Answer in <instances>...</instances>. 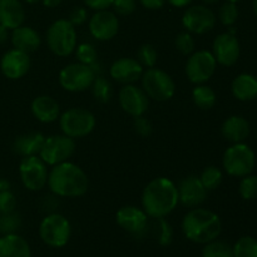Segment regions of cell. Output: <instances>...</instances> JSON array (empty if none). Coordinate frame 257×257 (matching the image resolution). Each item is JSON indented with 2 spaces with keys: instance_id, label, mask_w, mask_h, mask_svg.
I'll return each mask as SVG.
<instances>
[{
  "instance_id": "cell-1",
  "label": "cell",
  "mask_w": 257,
  "mask_h": 257,
  "mask_svg": "<svg viewBox=\"0 0 257 257\" xmlns=\"http://www.w3.org/2000/svg\"><path fill=\"white\" fill-rule=\"evenodd\" d=\"M141 203L150 218H166L180 203L177 185L167 177L153 178L143 188Z\"/></svg>"
},
{
  "instance_id": "cell-2",
  "label": "cell",
  "mask_w": 257,
  "mask_h": 257,
  "mask_svg": "<svg viewBox=\"0 0 257 257\" xmlns=\"http://www.w3.org/2000/svg\"><path fill=\"white\" fill-rule=\"evenodd\" d=\"M47 186L57 197L77 198L88 192L89 178L82 167L67 161L52 166L48 173Z\"/></svg>"
},
{
  "instance_id": "cell-3",
  "label": "cell",
  "mask_w": 257,
  "mask_h": 257,
  "mask_svg": "<svg viewBox=\"0 0 257 257\" xmlns=\"http://www.w3.org/2000/svg\"><path fill=\"white\" fill-rule=\"evenodd\" d=\"M181 227L188 241L206 245L217 240L222 231V222L220 216L213 211L195 207L186 213Z\"/></svg>"
},
{
  "instance_id": "cell-4",
  "label": "cell",
  "mask_w": 257,
  "mask_h": 257,
  "mask_svg": "<svg viewBox=\"0 0 257 257\" xmlns=\"http://www.w3.org/2000/svg\"><path fill=\"white\" fill-rule=\"evenodd\" d=\"M47 45L57 57H68L78 45L77 29L68 19H57L49 25L45 34Z\"/></svg>"
},
{
  "instance_id": "cell-5",
  "label": "cell",
  "mask_w": 257,
  "mask_h": 257,
  "mask_svg": "<svg viewBox=\"0 0 257 257\" xmlns=\"http://www.w3.org/2000/svg\"><path fill=\"white\" fill-rule=\"evenodd\" d=\"M222 166L227 175L242 178L252 173L256 166V155L246 143H233L223 153Z\"/></svg>"
},
{
  "instance_id": "cell-6",
  "label": "cell",
  "mask_w": 257,
  "mask_h": 257,
  "mask_svg": "<svg viewBox=\"0 0 257 257\" xmlns=\"http://www.w3.org/2000/svg\"><path fill=\"white\" fill-rule=\"evenodd\" d=\"M40 240L53 248H62L69 242L72 226L69 220L62 213H48L39 225Z\"/></svg>"
},
{
  "instance_id": "cell-7",
  "label": "cell",
  "mask_w": 257,
  "mask_h": 257,
  "mask_svg": "<svg viewBox=\"0 0 257 257\" xmlns=\"http://www.w3.org/2000/svg\"><path fill=\"white\" fill-rule=\"evenodd\" d=\"M142 89L150 99L156 102H167L172 99L176 93V84L173 78L157 67L148 68L143 72Z\"/></svg>"
},
{
  "instance_id": "cell-8",
  "label": "cell",
  "mask_w": 257,
  "mask_h": 257,
  "mask_svg": "<svg viewBox=\"0 0 257 257\" xmlns=\"http://www.w3.org/2000/svg\"><path fill=\"white\" fill-rule=\"evenodd\" d=\"M95 115L85 108H70L59 117L60 131L73 140L87 137L95 130Z\"/></svg>"
},
{
  "instance_id": "cell-9",
  "label": "cell",
  "mask_w": 257,
  "mask_h": 257,
  "mask_svg": "<svg viewBox=\"0 0 257 257\" xmlns=\"http://www.w3.org/2000/svg\"><path fill=\"white\" fill-rule=\"evenodd\" d=\"M95 77L97 74L90 65L77 62L65 65L60 70L58 75V82L60 87L67 92L80 93L90 89Z\"/></svg>"
},
{
  "instance_id": "cell-10",
  "label": "cell",
  "mask_w": 257,
  "mask_h": 257,
  "mask_svg": "<svg viewBox=\"0 0 257 257\" xmlns=\"http://www.w3.org/2000/svg\"><path fill=\"white\" fill-rule=\"evenodd\" d=\"M77 143L75 140L65 135H52L45 137L39 157L48 166H55L67 162L75 152Z\"/></svg>"
},
{
  "instance_id": "cell-11",
  "label": "cell",
  "mask_w": 257,
  "mask_h": 257,
  "mask_svg": "<svg viewBox=\"0 0 257 257\" xmlns=\"http://www.w3.org/2000/svg\"><path fill=\"white\" fill-rule=\"evenodd\" d=\"M216 68H217V62L212 52L201 49L188 55L185 73L187 79L193 84H205L213 77Z\"/></svg>"
},
{
  "instance_id": "cell-12",
  "label": "cell",
  "mask_w": 257,
  "mask_h": 257,
  "mask_svg": "<svg viewBox=\"0 0 257 257\" xmlns=\"http://www.w3.org/2000/svg\"><path fill=\"white\" fill-rule=\"evenodd\" d=\"M18 171L20 181L28 191L38 192L47 186L48 165L38 155L23 157Z\"/></svg>"
},
{
  "instance_id": "cell-13",
  "label": "cell",
  "mask_w": 257,
  "mask_h": 257,
  "mask_svg": "<svg viewBox=\"0 0 257 257\" xmlns=\"http://www.w3.org/2000/svg\"><path fill=\"white\" fill-rule=\"evenodd\" d=\"M217 17L206 4L188 5L182 15V25L191 34H205L215 28Z\"/></svg>"
},
{
  "instance_id": "cell-14",
  "label": "cell",
  "mask_w": 257,
  "mask_h": 257,
  "mask_svg": "<svg viewBox=\"0 0 257 257\" xmlns=\"http://www.w3.org/2000/svg\"><path fill=\"white\" fill-rule=\"evenodd\" d=\"M119 18L112 10H99L95 12L88 22V29L90 35L99 42L112 40L119 32Z\"/></svg>"
},
{
  "instance_id": "cell-15",
  "label": "cell",
  "mask_w": 257,
  "mask_h": 257,
  "mask_svg": "<svg viewBox=\"0 0 257 257\" xmlns=\"http://www.w3.org/2000/svg\"><path fill=\"white\" fill-rule=\"evenodd\" d=\"M118 102L123 112L132 118L145 115L150 108V98L142 88L135 84H124L120 88Z\"/></svg>"
},
{
  "instance_id": "cell-16",
  "label": "cell",
  "mask_w": 257,
  "mask_h": 257,
  "mask_svg": "<svg viewBox=\"0 0 257 257\" xmlns=\"http://www.w3.org/2000/svg\"><path fill=\"white\" fill-rule=\"evenodd\" d=\"M148 218L150 217L143 211V208H138L136 206H124L119 208L115 215L118 226L137 238L147 233L148 227H150Z\"/></svg>"
},
{
  "instance_id": "cell-17",
  "label": "cell",
  "mask_w": 257,
  "mask_h": 257,
  "mask_svg": "<svg viewBox=\"0 0 257 257\" xmlns=\"http://www.w3.org/2000/svg\"><path fill=\"white\" fill-rule=\"evenodd\" d=\"M212 54L217 64L223 67H232L237 63L241 54L240 42L231 32L222 33L213 40Z\"/></svg>"
},
{
  "instance_id": "cell-18",
  "label": "cell",
  "mask_w": 257,
  "mask_h": 257,
  "mask_svg": "<svg viewBox=\"0 0 257 257\" xmlns=\"http://www.w3.org/2000/svg\"><path fill=\"white\" fill-rule=\"evenodd\" d=\"M30 69V57L19 49H9L0 59V70L10 80H18L24 77Z\"/></svg>"
},
{
  "instance_id": "cell-19",
  "label": "cell",
  "mask_w": 257,
  "mask_h": 257,
  "mask_svg": "<svg viewBox=\"0 0 257 257\" xmlns=\"http://www.w3.org/2000/svg\"><path fill=\"white\" fill-rule=\"evenodd\" d=\"M177 190L180 202L188 208L200 207L206 201L208 193V191L201 183L200 177L195 175H190L181 180Z\"/></svg>"
},
{
  "instance_id": "cell-20",
  "label": "cell",
  "mask_w": 257,
  "mask_h": 257,
  "mask_svg": "<svg viewBox=\"0 0 257 257\" xmlns=\"http://www.w3.org/2000/svg\"><path fill=\"white\" fill-rule=\"evenodd\" d=\"M145 68L136 58H119L109 68V75L120 84H135L142 78Z\"/></svg>"
},
{
  "instance_id": "cell-21",
  "label": "cell",
  "mask_w": 257,
  "mask_h": 257,
  "mask_svg": "<svg viewBox=\"0 0 257 257\" xmlns=\"http://www.w3.org/2000/svg\"><path fill=\"white\" fill-rule=\"evenodd\" d=\"M30 112L38 122L49 124L59 119L60 105L50 95H38L32 100Z\"/></svg>"
},
{
  "instance_id": "cell-22",
  "label": "cell",
  "mask_w": 257,
  "mask_h": 257,
  "mask_svg": "<svg viewBox=\"0 0 257 257\" xmlns=\"http://www.w3.org/2000/svg\"><path fill=\"white\" fill-rule=\"evenodd\" d=\"M10 42H12L13 48L29 54V53L35 52L40 47L42 38L34 28L28 27V25H20L12 30Z\"/></svg>"
},
{
  "instance_id": "cell-23",
  "label": "cell",
  "mask_w": 257,
  "mask_h": 257,
  "mask_svg": "<svg viewBox=\"0 0 257 257\" xmlns=\"http://www.w3.org/2000/svg\"><path fill=\"white\" fill-rule=\"evenodd\" d=\"M25 10L20 0H0V24L13 30L23 25Z\"/></svg>"
},
{
  "instance_id": "cell-24",
  "label": "cell",
  "mask_w": 257,
  "mask_h": 257,
  "mask_svg": "<svg viewBox=\"0 0 257 257\" xmlns=\"http://www.w3.org/2000/svg\"><path fill=\"white\" fill-rule=\"evenodd\" d=\"M45 136L42 132H28L18 136L13 142V151L20 157L39 155Z\"/></svg>"
},
{
  "instance_id": "cell-25",
  "label": "cell",
  "mask_w": 257,
  "mask_h": 257,
  "mask_svg": "<svg viewBox=\"0 0 257 257\" xmlns=\"http://www.w3.org/2000/svg\"><path fill=\"white\" fill-rule=\"evenodd\" d=\"M221 133L228 142H243L251 133L250 123L241 115H231L222 123Z\"/></svg>"
},
{
  "instance_id": "cell-26",
  "label": "cell",
  "mask_w": 257,
  "mask_h": 257,
  "mask_svg": "<svg viewBox=\"0 0 257 257\" xmlns=\"http://www.w3.org/2000/svg\"><path fill=\"white\" fill-rule=\"evenodd\" d=\"M0 257H32V250L22 236L8 233L0 237Z\"/></svg>"
},
{
  "instance_id": "cell-27",
  "label": "cell",
  "mask_w": 257,
  "mask_h": 257,
  "mask_svg": "<svg viewBox=\"0 0 257 257\" xmlns=\"http://www.w3.org/2000/svg\"><path fill=\"white\" fill-rule=\"evenodd\" d=\"M231 90L236 99L250 102L257 98V77L248 73H242L233 79Z\"/></svg>"
},
{
  "instance_id": "cell-28",
  "label": "cell",
  "mask_w": 257,
  "mask_h": 257,
  "mask_svg": "<svg viewBox=\"0 0 257 257\" xmlns=\"http://www.w3.org/2000/svg\"><path fill=\"white\" fill-rule=\"evenodd\" d=\"M192 100L201 110H210L217 102L216 92L206 84H197L192 90Z\"/></svg>"
},
{
  "instance_id": "cell-29",
  "label": "cell",
  "mask_w": 257,
  "mask_h": 257,
  "mask_svg": "<svg viewBox=\"0 0 257 257\" xmlns=\"http://www.w3.org/2000/svg\"><path fill=\"white\" fill-rule=\"evenodd\" d=\"M90 89H92V94L94 97V99L98 103H102V104L110 102V99L113 97L112 83L107 78L102 77V75H97L94 78Z\"/></svg>"
},
{
  "instance_id": "cell-30",
  "label": "cell",
  "mask_w": 257,
  "mask_h": 257,
  "mask_svg": "<svg viewBox=\"0 0 257 257\" xmlns=\"http://www.w3.org/2000/svg\"><path fill=\"white\" fill-rule=\"evenodd\" d=\"M153 237L161 246H170L173 240V228L166 218H155L152 225Z\"/></svg>"
},
{
  "instance_id": "cell-31",
  "label": "cell",
  "mask_w": 257,
  "mask_h": 257,
  "mask_svg": "<svg viewBox=\"0 0 257 257\" xmlns=\"http://www.w3.org/2000/svg\"><path fill=\"white\" fill-rule=\"evenodd\" d=\"M198 177H200L203 187L210 192V191H215L220 187L223 181V173L217 166H207L206 168H203Z\"/></svg>"
},
{
  "instance_id": "cell-32",
  "label": "cell",
  "mask_w": 257,
  "mask_h": 257,
  "mask_svg": "<svg viewBox=\"0 0 257 257\" xmlns=\"http://www.w3.org/2000/svg\"><path fill=\"white\" fill-rule=\"evenodd\" d=\"M233 257H257V240L251 236L241 237L232 247Z\"/></svg>"
},
{
  "instance_id": "cell-33",
  "label": "cell",
  "mask_w": 257,
  "mask_h": 257,
  "mask_svg": "<svg viewBox=\"0 0 257 257\" xmlns=\"http://www.w3.org/2000/svg\"><path fill=\"white\" fill-rule=\"evenodd\" d=\"M202 257H233V250L223 241H211L202 250Z\"/></svg>"
},
{
  "instance_id": "cell-34",
  "label": "cell",
  "mask_w": 257,
  "mask_h": 257,
  "mask_svg": "<svg viewBox=\"0 0 257 257\" xmlns=\"http://www.w3.org/2000/svg\"><path fill=\"white\" fill-rule=\"evenodd\" d=\"M75 57H77L78 62L82 63V64L90 65L98 62V52L95 49V47L90 43H80L75 48Z\"/></svg>"
},
{
  "instance_id": "cell-35",
  "label": "cell",
  "mask_w": 257,
  "mask_h": 257,
  "mask_svg": "<svg viewBox=\"0 0 257 257\" xmlns=\"http://www.w3.org/2000/svg\"><path fill=\"white\" fill-rule=\"evenodd\" d=\"M136 59L140 62V64L143 68H153L156 67L158 60V53L157 49L153 47L152 44H142L137 50V58Z\"/></svg>"
},
{
  "instance_id": "cell-36",
  "label": "cell",
  "mask_w": 257,
  "mask_h": 257,
  "mask_svg": "<svg viewBox=\"0 0 257 257\" xmlns=\"http://www.w3.org/2000/svg\"><path fill=\"white\" fill-rule=\"evenodd\" d=\"M218 19L226 27H232L238 19V8L236 3L225 2L218 10Z\"/></svg>"
},
{
  "instance_id": "cell-37",
  "label": "cell",
  "mask_w": 257,
  "mask_h": 257,
  "mask_svg": "<svg viewBox=\"0 0 257 257\" xmlns=\"http://www.w3.org/2000/svg\"><path fill=\"white\" fill-rule=\"evenodd\" d=\"M175 47L181 54L183 55H190L195 52L196 48V42L193 35L190 32L185 30V32H181L176 35L175 38Z\"/></svg>"
},
{
  "instance_id": "cell-38",
  "label": "cell",
  "mask_w": 257,
  "mask_h": 257,
  "mask_svg": "<svg viewBox=\"0 0 257 257\" xmlns=\"http://www.w3.org/2000/svg\"><path fill=\"white\" fill-rule=\"evenodd\" d=\"M238 192L245 201L257 198V176L247 175L242 177L238 186Z\"/></svg>"
},
{
  "instance_id": "cell-39",
  "label": "cell",
  "mask_w": 257,
  "mask_h": 257,
  "mask_svg": "<svg viewBox=\"0 0 257 257\" xmlns=\"http://www.w3.org/2000/svg\"><path fill=\"white\" fill-rule=\"evenodd\" d=\"M20 216L15 211L9 213H2L0 215V232L8 235V233H15V231L20 227Z\"/></svg>"
},
{
  "instance_id": "cell-40",
  "label": "cell",
  "mask_w": 257,
  "mask_h": 257,
  "mask_svg": "<svg viewBox=\"0 0 257 257\" xmlns=\"http://www.w3.org/2000/svg\"><path fill=\"white\" fill-rule=\"evenodd\" d=\"M113 12L120 17L131 15L137 8V0H114L113 2Z\"/></svg>"
},
{
  "instance_id": "cell-41",
  "label": "cell",
  "mask_w": 257,
  "mask_h": 257,
  "mask_svg": "<svg viewBox=\"0 0 257 257\" xmlns=\"http://www.w3.org/2000/svg\"><path fill=\"white\" fill-rule=\"evenodd\" d=\"M17 198L10 190L0 191V213H9L15 211Z\"/></svg>"
},
{
  "instance_id": "cell-42",
  "label": "cell",
  "mask_w": 257,
  "mask_h": 257,
  "mask_svg": "<svg viewBox=\"0 0 257 257\" xmlns=\"http://www.w3.org/2000/svg\"><path fill=\"white\" fill-rule=\"evenodd\" d=\"M133 128H135V132L141 137H148L153 131L152 123L145 115L133 118Z\"/></svg>"
},
{
  "instance_id": "cell-43",
  "label": "cell",
  "mask_w": 257,
  "mask_h": 257,
  "mask_svg": "<svg viewBox=\"0 0 257 257\" xmlns=\"http://www.w3.org/2000/svg\"><path fill=\"white\" fill-rule=\"evenodd\" d=\"M70 23L74 25L75 28L83 25L88 20V9L87 7H74L70 12L69 18H68Z\"/></svg>"
},
{
  "instance_id": "cell-44",
  "label": "cell",
  "mask_w": 257,
  "mask_h": 257,
  "mask_svg": "<svg viewBox=\"0 0 257 257\" xmlns=\"http://www.w3.org/2000/svg\"><path fill=\"white\" fill-rule=\"evenodd\" d=\"M113 2L114 0H83L84 7H87L88 9L94 10V12L109 9V8H112Z\"/></svg>"
},
{
  "instance_id": "cell-45",
  "label": "cell",
  "mask_w": 257,
  "mask_h": 257,
  "mask_svg": "<svg viewBox=\"0 0 257 257\" xmlns=\"http://www.w3.org/2000/svg\"><path fill=\"white\" fill-rule=\"evenodd\" d=\"M138 3H140L145 9L158 10L162 9L167 2H166V0H138Z\"/></svg>"
},
{
  "instance_id": "cell-46",
  "label": "cell",
  "mask_w": 257,
  "mask_h": 257,
  "mask_svg": "<svg viewBox=\"0 0 257 257\" xmlns=\"http://www.w3.org/2000/svg\"><path fill=\"white\" fill-rule=\"evenodd\" d=\"M166 2L175 8H187L188 5L192 4L193 0H166Z\"/></svg>"
},
{
  "instance_id": "cell-47",
  "label": "cell",
  "mask_w": 257,
  "mask_h": 257,
  "mask_svg": "<svg viewBox=\"0 0 257 257\" xmlns=\"http://www.w3.org/2000/svg\"><path fill=\"white\" fill-rule=\"evenodd\" d=\"M8 38H9V29H7L4 25L0 24V45L7 43Z\"/></svg>"
},
{
  "instance_id": "cell-48",
  "label": "cell",
  "mask_w": 257,
  "mask_h": 257,
  "mask_svg": "<svg viewBox=\"0 0 257 257\" xmlns=\"http://www.w3.org/2000/svg\"><path fill=\"white\" fill-rule=\"evenodd\" d=\"M40 2L43 3V5H44L45 8H50V9H53V8L59 7V5L62 4L63 0H40Z\"/></svg>"
},
{
  "instance_id": "cell-49",
  "label": "cell",
  "mask_w": 257,
  "mask_h": 257,
  "mask_svg": "<svg viewBox=\"0 0 257 257\" xmlns=\"http://www.w3.org/2000/svg\"><path fill=\"white\" fill-rule=\"evenodd\" d=\"M10 190V182L4 178H0V191Z\"/></svg>"
},
{
  "instance_id": "cell-50",
  "label": "cell",
  "mask_w": 257,
  "mask_h": 257,
  "mask_svg": "<svg viewBox=\"0 0 257 257\" xmlns=\"http://www.w3.org/2000/svg\"><path fill=\"white\" fill-rule=\"evenodd\" d=\"M203 3H205L206 5H208V4H215V3H217L218 0H202Z\"/></svg>"
},
{
  "instance_id": "cell-51",
  "label": "cell",
  "mask_w": 257,
  "mask_h": 257,
  "mask_svg": "<svg viewBox=\"0 0 257 257\" xmlns=\"http://www.w3.org/2000/svg\"><path fill=\"white\" fill-rule=\"evenodd\" d=\"M25 3H28V4H37V3H39L40 0H24Z\"/></svg>"
},
{
  "instance_id": "cell-52",
  "label": "cell",
  "mask_w": 257,
  "mask_h": 257,
  "mask_svg": "<svg viewBox=\"0 0 257 257\" xmlns=\"http://www.w3.org/2000/svg\"><path fill=\"white\" fill-rule=\"evenodd\" d=\"M253 10H255V14L257 15V0H253Z\"/></svg>"
},
{
  "instance_id": "cell-53",
  "label": "cell",
  "mask_w": 257,
  "mask_h": 257,
  "mask_svg": "<svg viewBox=\"0 0 257 257\" xmlns=\"http://www.w3.org/2000/svg\"><path fill=\"white\" fill-rule=\"evenodd\" d=\"M225 2H230V3H236V4H237L238 2H240V0H225Z\"/></svg>"
}]
</instances>
